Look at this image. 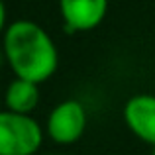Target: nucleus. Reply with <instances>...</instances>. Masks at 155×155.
Masks as SVG:
<instances>
[{"label": "nucleus", "mask_w": 155, "mask_h": 155, "mask_svg": "<svg viewBox=\"0 0 155 155\" xmlns=\"http://www.w3.org/2000/svg\"><path fill=\"white\" fill-rule=\"evenodd\" d=\"M4 55L18 79L35 84L51 79L59 63L51 35L30 20H16L4 28Z\"/></svg>", "instance_id": "f257e3e1"}, {"label": "nucleus", "mask_w": 155, "mask_h": 155, "mask_svg": "<svg viewBox=\"0 0 155 155\" xmlns=\"http://www.w3.org/2000/svg\"><path fill=\"white\" fill-rule=\"evenodd\" d=\"M43 141V130L30 114H0V153L35 155Z\"/></svg>", "instance_id": "f03ea898"}, {"label": "nucleus", "mask_w": 155, "mask_h": 155, "mask_svg": "<svg viewBox=\"0 0 155 155\" xmlns=\"http://www.w3.org/2000/svg\"><path fill=\"white\" fill-rule=\"evenodd\" d=\"M87 110L79 100H63L47 118V136L59 145H71L84 134Z\"/></svg>", "instance_id": "7ed1b4c3"}, {"label": "nucleus", "mask_w": 155, "mask_h": 155, "mask_svg": "<svg viewBox=\"0 0 155 155\" xmlns=\"http://www.w3.org/2000/svg\"><path fill=\"white\" fill-rule=\"evenodd\" d=\"M59 12L69 34L88 31L104 20L108 0H59Z\"/></svg>", "instance_id": "20e7f679"}, {"label": "nucleus", "mask_w": 155, "mask_h": 155, "mask_svg": "<svg viewBox=\"0 0 155 155\" xmlns=\"http://www.w3.org/2000/svg\"><path fill=\"white\" fill-rule=\"evenodd\" d=\"M126 126L136 137L155 147V96L136 94L124 106Z\"/></svg>", "instance_id": "39448f33"}, {"label": "nucleus", "mask_w": 155, "mask_h": 155, "mask_svg": "<svg viewBox=\"0 0 155 155\" xmlns=\"http://www.w3.org/2000/svg\"><path fill=\"white\" fill-rule=\"evenodd\" d=\"M39 102V88L35 83L16 77L6 88V108L14 114H30Z\"/></svg>", "instance_id": "423d86ee"}, {"label": "nucleus", "mask_w": 155, "mask_h": 155, "mask_svg": "<svg viewBox=\"0 0 155 155\" xmlns=\"http://www.w3.org/2000/svg\"><path fill=\"white\" fill-rule=\"evenodd\" d=\"M151 155H155V147H151Z\"/></svg>", "instance_id": "0eeeda50"}]
</instances>
